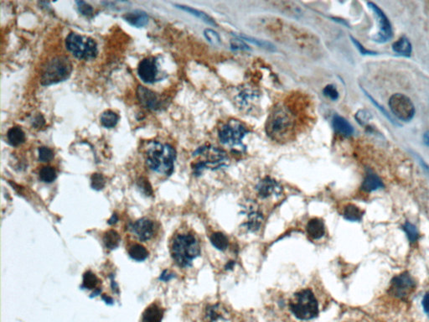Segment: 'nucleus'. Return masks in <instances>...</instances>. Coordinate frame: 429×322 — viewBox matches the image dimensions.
Here are the masks:
<instances>
[{
    "label": "nucleus",
    "instance_id": "obj_38",
    "mask_svg": "<svg viewBox=\"0 0 429 322\" xmlns=\"http://www.w3.org/2000/svg\"><path fill=\"white\" fill-rule=\"evenodd\" d=\"M54 159V152L47 147L39 149V161L41 162H50Z\"/></svg>",
    "mask_w": 429,
    "mask_h": 322
},
{
    "label": "nucleus",
    "instance_id": "obj_14",
    "mask_svg": "<svg viewBox=\"0 0 429 322\" xmlns=\"http://www.w3.org/2000/svg\"><path fill=\"white\" fill-rule=\"evenodd\" d=\"M256 190L258 197L262 199L270 198L273 195H279L282 192V187L270 177L261 180L256 186Z\"/></svg>",
    "mask_w": 429,
    "mask_h": 322
},
{
    "label": "nucleus",
    "instance_id": "obj_21",
    "mask_svg": "<svg viewBox=\"0 0 429 322\" xmlns=\"http://www.w3.org/2000/svg\"><path fill=\"white\" fill-rule=\"evenodd\" d=\"M124 19L129 24L138 28L145 26L148 23V16L147 13L142 11H135V12L126 13L124 16Z\"/></svg>",
    "mask_w": 429,
    "mask_h": 322
},
{
    "label": "nucleus",
    "instance_id": "obj_20",
    "mask_svg": "<svg viewBox=\"0 0 429 322\" xmlns=\"http://www.w3.org/2000/svg\"><path fill=\"white\" fill-rule=\"evenodd\" d=\"M332 124H333V128L335 130V132L338 133L339 135H343L345 137H349L354 134V129H353L352 125L342 117L335 115L333 118Z\"/></svg>",
    "mask_w": 429,
    "mask_h": 322
},
{
    "label": "nucleus",
    "instance_id": "obj_48",
    "mask_svg": "<svg viewBox=\"0 0 429 322\" xmlns=\"http://www.w3.org/2000/svg\"><path fill=\"white\" fill-rule=\"evenodd\" d=\"M424 145L429 148V131L424 133Z\"/></svg>",
    "mask_w": 429,
    "mask_h": 322
},
{
    "label": "nucleus",
    "instance_id": "obj_31",
    "mask_svg": "<svg viewBox=\"0 0 429 322\" xmlns=\"http://www.w3.org/2000/svg\"><path fill=\"white\" fill-rule=\"evenodd\" d=\"M100 120L103 126L111 129L116 126L119 120V117L116 113L111 110H107L101 115Z\"/></svg>",
    "mask_w": 429,
    "mask_h": 322
},
{
    "label": "nucleus",
    "instance_id": "obj_33",
    "mask_svg": "<svg viewBox=\"0 0 429 322\" xmlns=\"http://www.w3.org/2000/svg\"><path fill=\"white\" fill-rule=\"evenodd\" d=\"M99 284V280L93 273L91 271L85 274L83 276V287L88 290H95Z\"/></svg>",
    "mask_w": 429,
    "mask_h": 322
},
{
    "label": "nucleus",
    "instance_id": "obj_8",
    "mask_svg": "<svg viewBox=\"0 0 429 322\" xmlns=\"http://www.w3.org/2000/svg\"><path fill=\"white\" fill-rule=\"evenodd\" d=\"M390 109L401 121L410 122L415 115V107L411 99L402 93H396L389 99Z\"/></svg>",
    "mask_w": 429,
    "mask_h": 322
},
{
    "label": "nucleus",
    "instance_id": "obj_43",
    "mask_svg": "<svg viewBox=\"0 0 429 322\" xmlns=\"http://www.w3.org/2000/svg\"><path fill=\"white\" fill-rule=\"evenodd\" d=\"M323 93H324V95L330 98L331 100H337L339 98V93H338L337 89L333 85H328L324 87Z\"/></svg>",
    "mask_w": 429,
    "mask_h": 322
},
{
    "label": "nucleus",
    "instance_id": "obj_42",
    "mask_svg": "<svg viewBox=\"0 0 429 322\" xmlns=\"http://www.w3.org/2000/svg\"><path fill=\"white\" fill-rule=\"evenodd\" d=\"M350 39H351L353 44L355 45L356 49L360 51L361 55H363V56H376V55H377V52H376V51L366 49V48L364 47L363 45H361V43L359 42L358 40H356L352 36H350Z\"/></svg>",
    "mask_w": 429,
    "mask_h": 322
},
{
    "label": "nucleus",
    "instance_id": "obj_6",
    "mask_svg": "<svg viewBox=\"0 0 429 322\" xmlns=\"http://www.w3.org/2000/svg\"><path fill=\"white\" fill-rule=\"evenodd\" d=\"M67 50L80 60H92L98 55V45L92 38L71 33L66 40Z\"/></svg>",
    "mask_w": 429,
    "mask_h": 322
},
{
    "label": "nucleus",
    "instance_id": "obj_49",
    "mask_svg": "<svg viewBox=\"0 0 429 322\" xmlns=\"http://www.w3.org/2000/svg\"><path fill=\"white\" fill-rule=\"evenodd\" d=\"M240 322H256V321L253 318H252V317H248V318H245V319H242Z\"/></svg>",
    "mask_w": 429,
    "mask_h": 322
},
{
    "label": "nucleus",
    "instance_id": "obj_13",
    "mask_svg": "<svg viewBox=\"0 0 429 322\" xmlns=\"http://www.w3.org/2000/svg\"><path fill=\"white\" fill-rule=\"evenodd\" d=\"M138 74L145 83H153L158 80V68L157 61L153 57L145 58L140 61L138 67Z\"/></svg>",
    "mask_w": 429,
    "mask_h": 322
},
{
    "label": "nucleus",
    "instance_id": "obj_44",
    "mask_svg": "<svg viewBox=\"0 0 429 322\" xmlns=\"http://www.w3.org/2000/svg\"><path fill=\"white\" fill-rule=\"evenodd\" d=\"M231 47L233 50H246L250 49L248 45H246V43L243 40H239V39H234V40H231Z\"/></svg>",
    "mask_w": 429,
    "mask_h": 322
},
{
    "label": "nucleus",
    "instance_id": "obj_9",
    "mask_svg": "<svg viewBox=\"0 0 429 322\" xmlns=\"http://www.w3.org/2000/svg\"><path fill=\"white\" fill-rule=\"evenodd\" d=\"M195 156H202L205 161H201L195 164V171L199 173L204 168H218L226 164V153L214 147H203L198 150Z\"/></svg>",
    "mask_w": 429,
    "mask_h": 322
},
{
    "label": "nucleus",
    "instance_id": "obj_7",
    "mask_svg": "<svg viewBox=\"0 0 429 322\" xmlns=\"http://www.w3.org/2000/svg\"><path fill=\"white\" fill-rule=\"evenodd\" d=\"M246 134L245 125L239 120L232 119L219 130V139L225 146H237L241 145Z\"/></svg>",
    "mask_w": 429,
    "mask_h": 322
},
{
    "label": "nucleus",
    "instance_id": "obj_19",
    "mask_svg": "<svg viewBox=\"0 0 429 322\" xmlns=\"http://www.w3.org/2000/svg\"><path fill=\"white\" fill-rule=\"evenodd\" d=\"M227 311L224 309L220 304H215L206 307L205 312L206 322H216L221 319H226Z\"/></svg>",
    "mask_w": 429,
    "mask_h": 322
},
{
    "label": "nucleus",
    "instance_id": "obj_29",
    "mask_svg": "<svg viewBox=\"0 0 429 322\" xmlns=\"http://www.w3.org/2000/svg\"><path fill=\"white\" fill-rule=\"evenodd\" d=\"M363 211H361L358 206L350 204L345 206L344 210V217L345 219L350 222H359L363 217Z\"/></svg>",
    "mask_w": 429,
    "mask_h": 322
},
{
    "label": "nucleus",
    "instance_id": "obj_22",
    "mask_svg": "<svg viewBox=\"0 0 429 322\" xmlns=\"http://www.w3.org/2000/svg\"><path fill=\"white\" fill-rule=\"evenodd\" d=\"M272 4L275 6V8L282 11L283 13H286L287 15L299 16L302 13L300 7L293 2L274 1V2H272Z\"/></svg>",
    "mask_w": 429,
    "mask_h": 322
},
{
    "label": "nucleus",
    "instance_id": "obj_25",
    "mask_svg": "<svg viewBox=\"0 0 429 322\" xmlns=\"http://www.w3.org/2000/svg\"><path fill=\"white\" fill-rule=\"evenodd\" d=\"M129 256L136 261H144L148 256V252L144 246L140 243H132L128 248Z\"/></svg>",
    "mask_w": 429,
    "mask_h": 322
},
{
    "label": "nucleus",
    "instance_id": "obj_27",
    "mask_svg": "<svg viewBox=\"0 0 429 322\" xmlns=\"http://www.w3.org/2000/svg\"><path fill=\"white\" fill-rule=\"evenodd\" d=\"M7 139L10 146L16 147V146H20L25 141V135L20 128L13 127L8 130Z\"/></svg>",
    "mask_w": 429,
    "mask_h": 322
},
{
    "label": "nucleus",
    "instance_id": "obj_24",
    "mask_svg": "<svg viewBox=\"0 0 429 322\" xmlns=\"http://www.w3.org/2000/svg\"><path fill=\"white\" fill-rule=\"evenodd\" d=\"M383 186L384 185H383L382 180L377 176V174H369L365 178L362 185H361V189L366 192H371V191L381 189Z\"/></svg>",
    "mask_w": 429,
    "mask_h": 322
},
{
    "label": "nucleus",
    "instance_id": "obj_23",
    "mask_svg": "<svg viewBox=\"0 0 429 322\" xmlns=\"http://www.w3.org/2000/svg\"><path fill=\"white\" fill-rule=\"evenodd\" d=\"M393 50L394 52L397 53L398 55L405 56V57H409L411 56L412 44L408 38L406 36L401 37L399 40H397L396 42L393 43Z\"/></svg>",
    "mask_w": 429,
    "mask_h": 322
},
{
    "label": "nucleus",
    "instance_id": "obj_18",
    "mask_svg": "<svg viewBox=\"0 0 429 322\" xmlns=\"http://www.w3.org/2000/svg\"><path fill=\"white\" fill-rule=\"evenodd\" d=\"M163 313L164 311L161 306L153 302L145 309L142 314L141 322H161L163 320Z\"/></svg>",
    "mask_w": 429,
    "mask_h": 322
},
{
    "label": "nucleus",
    "instance_id": "obj_2",
    "mask_svg": "<svg viewBox=\"0 0 429 322\" xmlns=\"http://www.w3.org/2000/svg\"><path fill=\"white\" fill-rule=\"evenodd\" d=\"M290 314L300 322H308L318 317L321 305L315 291L310 287L300 289L287 300Z\"/></svg>",
    "mask_w": 429,
    "mask_h": 322
},
{
    "label": "nucleus",
    "instance_id": "obj_10",
    "mask_svg": "<svg viewBox=\"0 0 429 322\" xmlns=\"http://www.w3.org/2000/svg\"><path fill=\"white\" fill-rule=\"evenodd\" d=\"M160 231V225L154 220L143 217L134 223L132 232L138 240L143 243L153 241L157 238Z\"/></svg>",
    "mask_w": 429,
    "mask_h": 322
},
{
    "label": "nucleus",
    "instance_id": "obj_34",
    "mask_svg": "<svg viewBox=\"0 0 429 322\" xmlns=\"http://www.w3.org/2000/svg\"><path fill=\"white\" fill-rule=\"evenodd\" d=\"M403 230L405 231L406 234L408 235V239L411 243H415L419 238V232L417 227L410 222H406L403 226Z\"/></svg>",
    "mask_w": 429,
    "mask_h": 322
},
{
    "label": "nucleus",
    "instance_id": "obj_39",
    "mask_svg": "<svg viewBox=\"0 0 429 322\" xmlns=\"http://www.w3.org/2000/svg\"><path fill=\"white\" fill-rule=\"evenodd\" d=\"M364 93L366 94V97L371 100V103H373V105L378 109L381 113H382L383 115H384L386 118H387L388 120H390V122L392 123V124H395V125H398V123L397 122L394 121V119L392 118V116L388 114V112L384 109V107H382V106L380 105L379 103H377V101L375 100L374 98H372L371 95H369L368 93H366V91H364Z\"/></svg>",
    "mask_w": 429,
    "mask_h": 322
},
{
    "label": "nucleus",
    "instance_id": "obj_15",
    "mask_svg": "<svg viewBox=\"0 0 429 322\" xmlns=\"http://www.w3.org/2000/svg\"><path fill=\"white\" fill-rule=\"evenodd\" d=\"M138 99L144 108L150 110L160 109L161 101L156 93L143 86H139L137 89Z\"/></svg>",
    "mask_w": 429,
    "mask_h": 322
},
{
    "label": "nucleus",
    "instance_id": "obj_17",
    "mask_svg": "<svg viewBox=\"0 0 429 322\" xmlns=\"http://www.w3.org/2000/svg\"><path fill=\"white\" fill-rule=\"evenodd\" d=\"M307 235L311 240H319L325 235V226L323 220L314 217L309 220L306 227Z\"/></svg>",
    "mask_w": 429,
    "mask_h": 322
},
{
    "label": "nucleus",
    "instance_id": "obj_37",
    "mask_svg": "<svg viewBox=\"0 0 429 322\" xmlns=\"http://www.w3.org/2000/svg\"><path fill=\"white\" fill-rule=\"evenodd\" d=\"M91 181H92V187L95 190H102L105 185L104 177L103 174H98V173L92 174Z\"/></svg>",
    "mask_w": 429,
    "mask_h": 322
},
{
    "label": "nucleus",
    "instance_id": "obj_16",
    "mask_svg": "<svg viewBox=\"0 0 429 322\" xmlns=\"http://www.w3.org/2000/svg\"><path fill=\"white\" fill-rule=\"evenodd\" d=\"M259 101V93L258 91L245 89L237 96V103L240 107L247 111L252 110Z\"/></svg>",
    "mask_w": 429,
    "mask_h": 322
},
{
    "label": "nucleus",
    "instance_id": "obj_30",
    "mask_svg": "<svg viewBox=\"0 0 429 322\" xmlns=\"http://www.w3.org/2000/svg\"><path fill=\"white\" fill-rule=\"evenodd\" d=\"M177 8H180L182 10L185 11V12H187V13H190V14H192V15L195 16V17H197L199 19H201L202 21L206 22L207 24H211V25H215L216 26V23L215 22L212 18H211V16H209L207 13H204L202 11L198 10V9H195V8H191V7H189V6L185 5H176Z\"/></svg>",
    "mask_w": 429,
    "mask_h": 322
},
{
    "label": "nucleus",
    "instance_id": "obj_3",
    "mask_svg": "<svg viewBox=\"0 0 429 322\" xmlns=\"http://www.w3.org/2000/svg\"><path fill=\"white\" fill-rule=\"evenodd\" d=\"M175 157L176 153L171 146L153 142L146 152V164L153 171L169 176L174 171Z\"/></svg>",
    "mask_w": 429,
    "mask_h": 322
},
{
    "label": "nucleus",
    "instance_id": "obj_36",
    "mask_svg": "<svg viewBox=\"0 0 429 322\" xmlns=\"http://www.w3.org/2000/svg\"><path fill=\"white\" fill-rule=\"evenodd\" d=\"M241 37H242L243 40L250 41V42L253 43V44H255V45H258V46H260V47L266 49V50H272V51L275 50L274 45H273V44H271V43L267 42V41H264V40H258V39H256V38L248 37V36H246V35H241Z\"/></svg>",
    "mask_w": 429,
    "mask_h": 322
},
{
    "label": "nucleus",
    "instance_id": "obj_45",
    "mask_svg": "<svg viewBox=\"0 0 429 322\" xmlns=\"http://www.w3.org/2000/svg\"><path fill=\"white\" fill-rule=\"evenodd\" d=\"M45 124V119L43 118L42 115H38V116L34 119V127L36 128V129H39V128L42 127L43 125Z\"/></svg>",
    "mask_w": 429,
    "mask_h": 322
},
{
    "label": "nucleus",
    "instance_id": "obj_28",
    "mask_svg": "<svg viewBox=\"0 0 429 322\" xmlns=\"http://www.w3.org/2000/svg\"><path fill=\"white\" fill-rule=\"evenodd\" d=\"M120 239L121 238L119 232H117L114 230H109L108 232H106L103 238L104 245L109 250H114L118 248L120 243Z\"/></svg>",
    "mask_w": 429,
    "mask_h": 322
},
{
    "label": "nucleus",
    "instance_id": "obj_32",
    "mask_svg": "<svg viewBox=\"0 0 429 322\" xmlns=\"http://www.w3.org/2000/svg\"><path fill=\"white\" fill-rule=\"evenodd\" d=\"M40 179L43 182L51 183L56 179L57 174L55 169L51 166L43 167L40 170Z\"/></svg>",
    "mask_w": 429,
    "mask_h": 322
},
{
    "label": "nucleus",
    "instance_id": "obj_41",
    "mask_svg": "<svg viewBox=\"0 0 429 322\" xmlns=\"http://www.w3.org/2000/svg\"><path fill=\"white\" fill-rule=\"evenodd\" d=\"M204 34L206 36V39L215 45H217L221 42V38L219 36V34L216 33L215 30L211 29H206L204 30Z\"/></svg>",
    "mask_w": 429,
    "mask_h": 322
},
{
    "label": "nucleus",
    "instance_id": "obj_35",
    "mask_svg": "<svg viewBox=\"0 0 429 322\" xmlns=\"http://www.w3.org/2000/svg\"><path fill=\"white\" fill-rule=\"evenodd\" d=\"M355 118H356V121L358 122V124H361V126H366L373 117L368 110L361 109L356 113Z\"/></svg>",
    "mask_w": 429,
    "mask_h": 322
},
{
    "label": "nucleus",
    "instance_id": "obj_26",
    "mask_svg": "<svg viewBox=\"0 0 429 322\" xmlns=\"http://www.w3.org/2000/svg\"><path fill=\"white\" fill-rule=\"evenodd\" d=\"M210 241L211 244L220 251H225L229 247V239L221 232H211Z\"/></svg>",
    "mask_w": 429,
    "mask_h": 322
},
{
    "label": "nucleus",
    "instance_id": "obj_4",
    "mask_svg": "<svg viewBox=\"0 0 429 322\" xmlns=\"http://www.w3.org/2000/svg\"><path fill=\"white\" fill-rule=\"evenodd\" d=\"M295 121L292 113L285 107L274 109L267 120V135L275 141L288 140L294 130Z\"/></svg>",
    "mask_w": 429,
    "mask_h": 322
},
{
    "label": "nucleus",
    "instance_id": "obj_5",
    "mask_svg": "<svg viewBox=\"0 0 429 322\" xmlns=\"http://www.w3.org/2000/svg\"><path fill=\"white\" fill-rule=\"evenodd\" d=\"M72 71V65L65 56H57L47 61L40 73V82L44 86L56 84L68 79Z\"/></svg>",
    "mask_w": 429,
    "mask_h": 322
},
{
    "label": "nucleus",
    "instance_id": "obj_47",
    "mask_svg": "<svg viewBox=\"0 0 429 322\" xmlns=\"http://www.w3.org/2000/svg\"><path fill=\"white\" fill-rule=\"evenodd\" d=\"M417 159L419 160V163L421 164V166L423 167V169H424V171L426 172L427 174L429 175V165L427 164L426 162L423 160V159L420 157V156H416Z\"/></svg>",
    "mask_w": 429,
    "mask_h": 322
},
{
    "label": "nucleus",
    "instance_id": "obj_46",
    "mask_svg": "<svg viewBox=\"0 0 429 322\" xmlns=\"http://www.w3.org/2000/svg\"><path fill=\"white\" fill-rule=\"evenodd\" d=\"M423 307H424V312L429 317V292L424 296V300H423Z\"/></svg>",
    "mask_w": 429,
    "mask_h": 322
},
{
    "label": "nucleus",
    "instance_id": "obj_11",
    "mask_svg": "<svg viewBox=\"0 0 429 322\" xmlns=\"http://www.w3.org/2000/svg\"><path fill=\"white\" fill-rule=\"evenodd\" d=\"M368 8L372 11L375 18L377 22V33L375 35L373 40L378 43H386L391 40L393 36V27L390 23L389 19L386 15V13L376 4L372 2L367 3Z\"/></svg>",
    "mask_w": 429,
    "mask_h": 322
},
{
    "label": "nucleus",
    "instance_id": "obj_1",
    "mask_svg": "<svg viewBox=\"0 0 429 322\" xmlns=\"http://www.w3.org/2000/svg\"><path fill=\"white\" fill-rule=\"evenodd\" d=\"M169 254L177 266L184 269L200 254V242L191 228L181 227L174 232L169 243Z\"/></svg>",
    "mask_w": 429,
    "mask_h": 322
},
{
    "label": "nucleus",
    "instance_id": "obj_12",
    "mask_svg": "<svg viewBox=\"0 0 429 322\" xmlns=\"http://www.w3.org/2000/svg\"><path fill=\"white\" fill-rule=\"evenodd\" d=\"M416 287V284L411 275L403 273L393 278L390 287V293L397 298L405 299L411 295Z\"/></svg>",
    "mask_w": 429,
    "mask_h": 322
},
{
    "label": "nucleus",
    "instance_id": "obj_40",
    "mask_svg": "<svg viewBox=\"0 0 429 322\" xmlns=\"http://www.w3.org/2000/svg\"><path fill=\"white\" fill-rule=\"evenodd\" d=\"M77 7H78V10H79L80 13H82V15L87 16V17L92 15L93 8L90 4L86 3L84 1H77Z\"/></svg>",
    "mask_w": 429,
    "mask_h": 322
}]
</instances>
